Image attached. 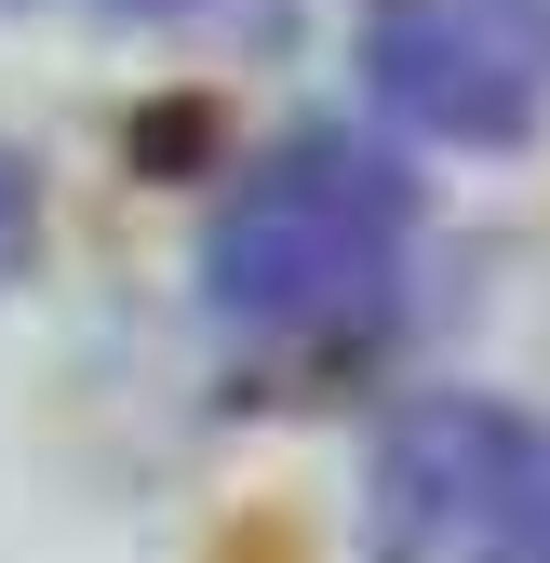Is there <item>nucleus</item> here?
<instances>
[{
    "instance_id": "f03ea898",
    "label": "nucleus",
    "mask_w": 550,
    "mask_h": 563,
    "mask_svg": "<svg viewBox=\"0 0 550 563\" xmlns=\"http://www.w3.org/2000/svg\"><path fill=\"white\" fill-rule=\"evenodd\" d=\"M389 563H550V430L524 402H417L376 443Z\"/></svg>"
},
{
    "instance_id": "20e7f679",
    "label": "nucleus",
    "mask_w": 550,
    "mask_h": 563,
    "mask_svg": "<svg viewBox=\"0 0 550 563\" xmlns=\"http://www.w3.org/2000/svg\"><path fill=\"white\" fill-rule=\"evenodd\" d=\"M28 242H41V201H28V162L0 148V282L28 268Z\"/></svg>"
},
{
    "instance_id": "f257e3e1",
    "label": "nucleus",
    "mask_w": 550,
    "mask_h": 563,
    "mask_svg": "<svg viewBox=\"0 0 550 563\" xmlns=\"http://www.w3.org/2000/svg\"><path fill=\"white\" fill-rule=\"evenodd\" d=\"M403 242H417V188L363 134H296L229 188L216 242H201V296H216V322L242 349L336 363V349H363L389 322Z\"/></svg>"
},
{
    "instance_id": "7ed1b4c3",
    "label": "nucleus",
    "mask_w": 550,
    "mask_h": 563,
    "mask_svg": "<svg viewBox=\"0 0 550 563\" xmlns=\"http://www.w3.org/2000/svg\"><path fill=\"white\" fill-rule=\"evenodd\" d=\"M363 67L417 134L510 148L550 121V0H376Z\"/></svg>"
}]
</instances>
